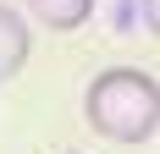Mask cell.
I'll return each instance as SVG.
<instances>
[{
  "instance_id": "1",
  "label": "cell",
  "mask_w": 160,
  "mask_h": 154,
  "mask_svg": "<svg viewBox=\"0 0 160 154\" xmlns=\"http://www.w3.org/2000/svg\"><path fill=\"white\" fill-rule=\"evenodd\" d=\"M83 116L111 143H149L160 132V83L144 66H105L83 94Z\"/></svg>"
},
{
  "instance_id": "2",
  "label": "cell",
  "mask_w": 160,
  "mask_h": 154,
  "mask_svg": "<svg viewBox=\"0 0 160 154\" xmlns=\"http://www.w3.org/2000/svg\"><path fill=\"white\" fill-rule=\"evenodd\" d=\"M33 55V33H28V17L17 6H0V83H11Z\"/></svg>"
},
{
  "instance_id": "3",
  "label": "cell",
  "mask_w": 160,
  "mask_h": 154,
  "mask_svg": "<svg viewBox=\"0 0 160 154\" xmlns=\"http://www.w3.org/2000/svg\"><path fill=\"white\" fill-rule=\"evenodd\" d=\"M33 22H44L50 33H78L94 17V0H22Z\"/></svg>"
},
{
  "instance_id": "4",
  "label": "cell",
  "mask_w": 160,
  "mask_h": 154,
  "mask_svg": "<svg viewBox=\"0 0 160 154\" xmlns=\"http://www.w3.org/2000/svg\"><path fill=\"white\" fill-rule=\"evenodd\" d=\"M138 11H144V33H155V22H160V17H155V0H138Z\"/></svg>"
}]
</instances>
